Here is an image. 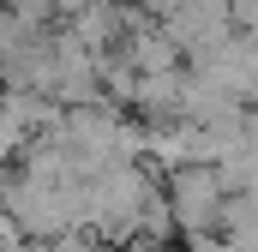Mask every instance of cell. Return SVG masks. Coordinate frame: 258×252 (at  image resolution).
Wrapping results in <instances>:
<instances>
[{"instance_id": "10", "label": "cell", "mask_w": 258, "mask_h": 252, "mask_svg": "<svg viewBox=\"0 0 258 252\" xmlns=\"http://www.w3.org/2000/svg\"><path fill=\"white\" fill-rule=\"evenodd\" d=\"M246 144H252V150H258V102H252V108H246Z\"/></svg>"}, {"instance_id": "7", "label": "cell", "mask_w": 258, "mask_h": 252, "mask_svg": "<svg viewBox=\"0 0 258 252\" xmlns=\"http://www.w3.org/2000/svg\"><path fill=\"white\" fill-rule=\"evenodd\" d=\"M54 252H126V246H102L90 234H66V240H54Z\"/></svg>"}, {"instance_id": "6", "label": "cell", "mask_w": 258, "mask_h": 252, "mask_svg": "<svg viewBox=\"0 0 258 252\" xmlns=\"http://www.w3.org/2000/svg\"><path fill=\"white\" fill-rule=\"evenodd\" d=\"M186 6H198V0H144V12H150L156 24H168V18H180Z\"/></svg>"}, {"instance_id": "5", "label": "cell", "mask_w": 258, "mask_h": 252, "mask_svg": "<svg viewBox=\"0 0 258 252\" xmlns=\"http://www.w3.org/2000/svg\"><path fill=\"white\" fill-rule=\"evenodd\" d=\"M24 150H30V132L0 108V168H18V162H24Z\"/></svg>"}, {"instance_id": "12", "label": "cell", "mask_w": 258, "mask_h": 252, "mask_svg": "<svg viewBox=\"0 0 258 252\" xmlns=\"http://www.w3.org/2000/svg\"><path fill=\"white\" fill-rule=\"evenodd\" d=\"M114 6H144V0H114Z\"/></svg>"}, {"instance_id": "11", "label": "cell", "mask_w": 258, "mask_h": 252, "mask_svg": "<svg viewBox=\"0 0 258 252\" xmlns=\"http://www.w3.org/2000/svg\"><path fill=\"white\" fill-rule=\"evenodd\" d=\"M138 252H174V246H138Z\"/></svg>"}, {"instance_id": "2", "label": "cell", "mask_w": 258, "mask_h": 252, "mask_svg": "<svg viewBox=\"0 0 258 252\" xmlns=\"http://www.w3.org/2000/svg\"><path fill=\"white\" fill-rule=\"evenodd\" d=\"M168 210H174V228L186 240H204L222 228V204H228V186L210 162H192V168H174L168 174Z\"/></svg>"}, {"instance_id": "8", "label": "cell", "mask_w": 258, "mask_h": 252, "mask_svg": "<svg viewBox=\"0 0 258 252\" xmlns=\"http://www.w3.org/2000/svg\"><path fill=\"white\" fill-rule=\"evenodd\" d=\"M18 246H24V234H18V222L0 210V252H18Z\"/></svg>"}, {"instance_id": "3", "label": "cell", "mask_w": 258, "mask_h": 252, "mask_svg": "<svg viewBox=\"0 0 258 252\" xmlns=\"http://www.w3.org/2000/svg\"><path fill=\"white\" fill-rule=\"evenodd\" d=\"M162 36L174 42V54L186 66H198V60H210L216 48H228V42L240 36V24H234V6H228V0H198L180 18L162 24Z\"/></svg>"}, {"instance_id": "4", "label": "cell", "mask_w": 258, "mask_h": 252, "mask_svg": "<svg viewBox=\"0 0 258 252\" xmlns=\"http://www.w3.org/2000/svg\"><path fill=\"white\" fill-rule=\"evenodd\" d=\"M180 228H174V210H168V192L156 186L150 198H144V210H138V246H168ZM132 246V252H138Z\"/></svg>"}, {"instance_id": "1", "label": "cell", "mask_w": 258, "mask_h": 252, "mask_svg": "<svg viewBox=\"0 0 258 252\" xmlns=\"http://www.w3.org/2000/svg\"><path fill=\"white\" fill-rule=\"evenodd\" d=\"M54 138H60L66 150L96 174V168H108V162H144V126L120 114L114 102H90V108H66L60 126H54Z\"/></svg>"}, {"instance_id": "9", "label": "cell", "mask_w": 258, "mask_h": 252, "mask_svg": "<svg viewBox=\"0 0 258 252\" xmlns=\"http://www.w3.org/2000/svg\"><path fill=\"white\" fill-rule=\"evenodd\" d=\"M84 6H90V0H54V18H60V24H66V18H78Z\"/></svg>"}]
</instances>
